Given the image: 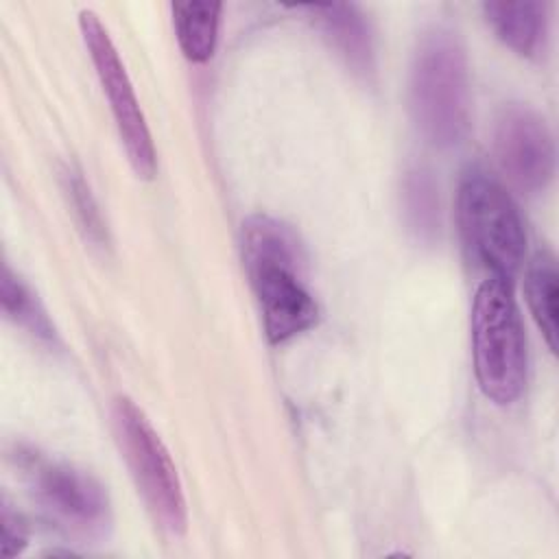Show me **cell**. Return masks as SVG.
<instances>
[{"instance_id":"obj_1","label":"cell","mask_w":559,"mask_h":559,"mask_svg":"<svg viewBox=\"0 0 559 559\" xmlns=\"http://www.w3.org/2000/svg\"><path fill=\"white\" fill-rule=\"evenodd\" d=\"M242 262L269 343H286L317 323L319 306L301 275V245L288 225L266 214L249 216L242 223Z\"/></svg>"},{"instance_id":"obj_2","label":"cell","mask_w":559,"mask_h":559,"mask_svg":"<svg viewBox=\"0 0 559 559\" xmlns=\"http://www.w3.org/2000/svg\"><path fill=\"white\" fill-rule=\"evenodd\" d=\"M467 55L450 28L419 39L408 74V105L417 131L437 148L456 146L469 127Z\"/></svg>"},{"instance_id":"obj_3","label":"cell","mask_w":559,"mask_h":559,"mask_svg":"<svg viewBox=\"0 0 559 559\" xmlns=\"http://www.w3.org/2000/svg\"><path fill=\"white\" fill-rule=\"evenodd\" d=\"M472 354L483 395L500 406L513 404L526 384V338L511 282L487 277L476 288Z\"/></svg>"},{"instance_id":"obj_4","label":"cell","mask_w":559,"mask_h":559,"mask_svg":"<svg viewBox=\"0 0 559 559\" xmlns=\"http://www.w3.org/2000/svg\"><path fill=\"white\" fill-rule=\"evenodd\" d=\"M456 221L469 255L489 277L511 282L524 260L526 231L507 188L483 168L465 170L456 190Z\"/></svg>"},{"instance_id":"obj_5","label":"cell","mask_w":559,"mask_h":559,"mask_svg":"<svg viewBox=\"0 0 559 559\" xmlns=\"http://www.w3.org/2000/svg\"><path fill=\"white\" fill-rule=\"evenodd\" d=\"M111 419L122 456L155 522L170 535H183L188 526L183 485L162 437L127 395L114 400Z\"/></svg>"},{"instance_id":"obj_6","label":"cell","mask_w":559,"mask_h":559,"mask_svg":"<svg viewBox=\"0 0 559 559\" xmlns=\"http://www.w3.org/2000/svg\"><path fill=\"white\" fill-rule=\"evenodd\" d=\"M35 502L66 535L103 539L111 528V504L105 487L70 463L26 456L22 463Z\"/></svg>"},{"instance_id":"obj_7","label":"cell","mask_w":559,"mask_h":559,"mask_svg":"<svg viewBox=\"0 0 559 559\" xmlns=\"http://www.w3.org/2000/svg\"><path fill=\"white\" fill-rule=\"evenodd\" d=\"M79 26H81V35L90 52V59L96 68L100 87L109 100V109L116 120L129 164L138 177L153 179L157 170L153 138H151L144 111L140 107V100L133 92L131 79L124 70V63L109 37V31L98 20V15L90 9H83L79 13Z\"/></svg>"},{"instance_id":"obj_8","label":"cell","mask_w":559,"mask_h":559,"mask_svg":"<svg viewBox=\"0 0 559 559\" xmlns=\"http://www.w3.org/2000/svg\"><path fill=\"white\" fill-rule=\"evenodd\" d=\"M493 153L504 175L526 192L544 190L555 175V142L546 120L526 105H507L493 127Z\"/></svg>"},{"instance_id":"obj_9","label":"cell","mask_w":559,"mask_h":559,"mask_svg":"<svg viewBox=\"0 0 559 559\" xmlns=\"http://www.w3.org/2000/svg\"><path fill=\"white\" fill-rule=\"evenodd\" d=\"M319 24L325 39L347 68L360 76H369L376 70V48L369 20L356 4H308L306 7Z\"/></svg>"},{"instance_id":"obj_10","label":"cell","mask_w":559,"mask_h":559,"mask_svg":"<svg viewBox=\"0 0 559 559\" xmlns=\"http://www.w3.org/2000/svg\"><path fill=\"white\" fill-rule=\"evenodd\" d=\"M483 13L496 37L522 57H539L548 41L550 7L535 0L485 2Z\"/></svg>"},{"instance_id":"obj_11","label":"cell","mask_w":559,"mask_h":559,"mask_svg":"<svg viewBox=\"0 0 559 559\" xmlns=\"http://www.w3.org/2000/svg\"><path fill=\"white\" fill-rule=\"evenodd\" d=\"M173 24L177 44L186 59L192 63H205L214 57L221 26V2H173Z\"/></svg>"},{"instance_id":"obj_12","label":"cell","mask_w":559,"mask_h":559,"mask_svg":"<svg viewBox=\"0 0 559 559\" xmlns=\"http://www.w3.org/2000/svg\"><path fill=\"white\" fill-rule=\"evenodd\" d=\"M557 264L546 251L537 253L526 269V301L548 349L557 352Z\"/></svg>"},{"instance_id":"obj_13","label":"cell","mask_w":559,"mask_h":559,"mask_svg":"<svg viewBox=\"0 0 559 559\" xmlns=\"http://www.w3.org/2000/svg\"><path fill=\"white\" fill-rule=\"evenodd\" d=\"M404 216L408 227L421 240H432L439 231V194L430 170L415 166L406 173L404 186Z\"/></svg>"},{"instance_id":"obj_14","label":"cell","mask_w":559,"mask_h":559,"mask_svg":"<svg viewBox=\"0 0 559 559\" xmlns=\"http://www.w3.org/2000/svg\"><path fill=\"white\" fill-rule=\"evenodd\" d=\"M0 304H2V312L11 321L26 328L39 341L55 343V330H52L44 308L39 306L33 290L9 269V264L2 266Z\"/></svg>"},{"instance_id":"obj_15","label":"cell","mask_w":559,"mask_h":559,"mask_svg":"<svg viewBox=\"0 0 559 559\" xmlns=\"http://www.w3.org/2000/svg\"><path fill=\"white\" fill-rule=\"evenodd\" d=\"M63 190L70 199L72 212L76 216L79 227L83 229L85 238L94 247H107L109 236H107V225L103 221V214L98 210V203L90 190V183L85 181L83 173L74 166H68L63 170Z\"/></svg>"},{"instance_id":"obj_16","label":"cell","mask_w":559,"mask_h":559,"mask_svg":"<svg viewBox=\"0 0 559 559\" xmlns=\"http://www.w3.org/2000/svg\"><path fill=\"white\" fill-rule=\"evenodd\" d=\"M2 555L7 559L20 555L26 548L28 542V533H26V524L22 522V518L11 511V507L4 502L2 504Z\"/></svg>"}]
</instances>
